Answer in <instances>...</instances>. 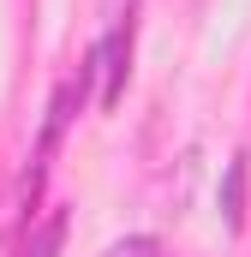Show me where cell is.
<instances>
[{
  "mask_svg": "<svg viewBox=\"0 0 251 257\" xmlns=\"http://www.w3.org/2000/svg\"><path fill=\"white\" fill-rule=\"evenodd\" d=\"M102 257H168V251H162V239H156V233H126V239H114Z\"/></svg>",
  "mask_w": 251,
  "mask_h": 257,
  "instance_id": "277c9868",
  "label": "cell"
},
{
  "mask_svg": "<svg viewBox=\"0 0 251 257\" xmlns=\"http://www.w3.org/2000/svg\"><path fill=\"white\" fill-rule=\"evenodd\" d=\"M66 227H72V215H66V209H48V215H42V221H36L30 233H24V245H18L12 257H60Z\"/></svg>",
  "mask_w": 251,
  "mask_h": 257,
  "instance_id": "7a4b0ae2",
  "label": "cell"
},
{
  "mask_svg": "<svg viewBox=\"0 0 251 257\" xmlns=\"http://www.w3.org/2000/svg\"><path fill=\"white\" fill-rule=\"evenodd\" d=\"M221 215H227V227H233V233L245 227V156H233V162H227V186H221Z\"/></svg>",
  "mask_w": 251,
  "mask_h": 257,
  "instance_id": "3957f363",
  "label": "cell"
},
{
  "mask_svg": "<svg viewBox=\"0 0 251 257\" xmlns=\"http://www.w3.org/2000/svg\"><path fill=\"white\" fill-rule=\"evenodd\" d=\"M90 60H96V72H102V90H96V102L102 108H114L126 96V78H132V12H126L120 24L90 48Z\"/></svg>",
  "mask_w": 251,
  "mask_h": 257,
  "instance_id": "6da1fadb",
  "label": "cell"
}]
</instances>
